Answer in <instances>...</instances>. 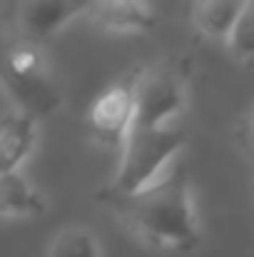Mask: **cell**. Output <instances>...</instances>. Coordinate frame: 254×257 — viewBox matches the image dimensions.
Segmentation results:
<instances>
[{
	"instance_id": "9",
	"label": "cell",
	"mask_w": 254,
	"mask_h": 257,
	"mask_svg": "<svg viewBox=\"0 0 254 257\" xmlns=\"http://www.w3.org/2000/svg\"><path fill=\"white\" fill-rule=\"evenodd\" d=\"M45 207V197L20 170L0 172V212L5 217H35Z\"/></svg>"
},
{
	"instance_id": "10",
	"label": "cell",
	"mask_w": 254,
	"mask_h": 257,
	"mask_svg": "<svg viewBox=\"0 0 254 257\" xmlns=\"http://www.w3.org/2000/svg\"><path fill=\"white\" fill-rule=\"evenodd\" d=\"M247 0H192V23L207 38H222L232 33Z\"/></svg>"
},
{
	"instance_id": "6",
	"label": "cell",
	"mask_w": 254,
	"mask_h": 257,
	"mask_svg": "<svg viewBox=\"0 0 254 257\" xmlns=\"http://www.w3.org/2000/svg\"><path fill=\"white\" fill-rule=\"evenodd\" d=\"M85 13L87 0H15L13 25L18 38L43 43Z\"/></svg>"
},
{
	"instance_id": "3",
	"label": "cell",
	"mask_w": 254,
	"mask_h": 257,
	"mask_svg": "<svg viewBox=\"0 0 254 257\" xmlns=\"http://www.w3.org/2000/svg\"><path fill=\"white\" fill-rule=\"evenodd\" d=\"M182 143H184V133L177 125H162V127L135 125L122 148L120 168L105 190L127 195L152 185L169 170L167 165L174 160Z\"/></svg>"
},
{
	"instance_id": "7",
	"label": "cell",
	"mask_w": 254,
	"mask_h": 257,
	"mask_svg": "<svg viewBox=\"0 0 254 257\" xmlns=\"http://www.w3.org/2000/svg\"><path fill=\"white\" fill-rule=\"evenodd\" d=\"M85 15L97 28L112 33H147L157 25L150 0H87Z\"/></svg>"
},
{
	"instance_id": "1",
	"label": "cell",
	"mask_w": 254,
	"mask_h": 257,
	"mask_svg": "<svg viewBox=\"0 0 254 257\" xmlns=\"http://www.w3.org/2000/svg\"><path fill=\"white\" fill-rule=\"evenodd\" d=\"M97 197L115 210L120 220L147 245L182 252L199 245L189 175L182 165H172L160 180L137 192L120 195L102 187Z\"/></svg>"
},
{
	"instance_id": "12",
	"label": "cell",
	"mask_w": 254,
	"mask_h": 257,
	"mask_svg": "<svg viewBox=\"0 0 254 257\" xmlns=\"http://www.w3.org/2000/svg\"><path fill=\"white\" fill-rule=\"evenodd\" d=\"M224 43H227V50L237 60L254 63V0H247L239 20L234 23V28Z\"/></svg>"
},
{
	"instance_id": "5",
	"label": "cell",
	"mask_w": 254,
	"mask_h": 257,
	"mask_svg": "<svg viewBox=\"0 0 254 257\" xmlns=\"http://www.w3.org/2000/svg\"><path fill=\"white\" fill-rule=\"evenodd\" d=\"M87 125L92 138L105 148H125L132 125H135V95L132 80L107 87L87 115Z\"/></svg>"
},
{
	"instance_id": "13",
	"label": "cell",
	"mask_w": 254,
	"mask_h": 257,
	"mask_svg": "<svg viewBox=\"0 0 254 257\" xmlns=\"http://www.w3.org/2000/svg\"><path fill=\"white\" fill-rule=\"evenodd\" d=\"M239 140H242L244 153L254 160V105H252V110H249V115L244 117V125H242V135H239Z\"/></svg>"
},
{
	"instance_id": "8",
	"label": "cell",
	"mask_w": 254,
	"mask_h": 257,
	"mask_svg": "<svg viewBox=\"0 0 254 257\" xmlns=\"http://www.w3.org/2000/svg\"><path fill=\"white\" fill-rule=\"evenodd\" d=\"M38 140V120L15 105L5 102L0 117V155L3 170H20Z\"/></svg>"
},
{
	"instance_id": "2",
	"label": "cell",
	"mask_w": 254,
	"mask_h": 257,
	"mask_svg": "<svg viewBox=\"0 0 254 257\" xmlns=\"http://www.w3.org/2000/svg\"><path fill=\"white\" fill-rule=\"evenodd\" d=\"M3 85L8 102L35 120L53 115L63 105V90L40 50V43L33 40L18 38L13 45H8Z\"/></svg>"
},
{
	"instance_id": "4",
	"label": "cell",
	"mask_w": 254,
	"mask_h": 257,
	"mask_svg": "<svg viewBox=\"0 0 254 257\" xmlns=\"http://www.w3.org/2000/svg\"><path fill=\"white\" fill-rule=\"evenodd\" d=\"M132 95H135V125L140 127L174 125V117L182 112L187 100L184 75L179 73V68L167 63L150 65L132 78Z\"/></svg>"
},
{
	"instance_id": "11",
	"label": "cell",
	"mask_w": 254,
	"mask_h": 257,
	"mask_svg": "<svg viewBox=\"0 0 254 257\" xmlns=\"http://www.w3.org/2000/svg\"><path fill=\"white\" fill-rule=\"evenodd\" d=\"M48 257H100V245L87 227L68 225L50 240Z\"/></svg>"
}]
</instances>
